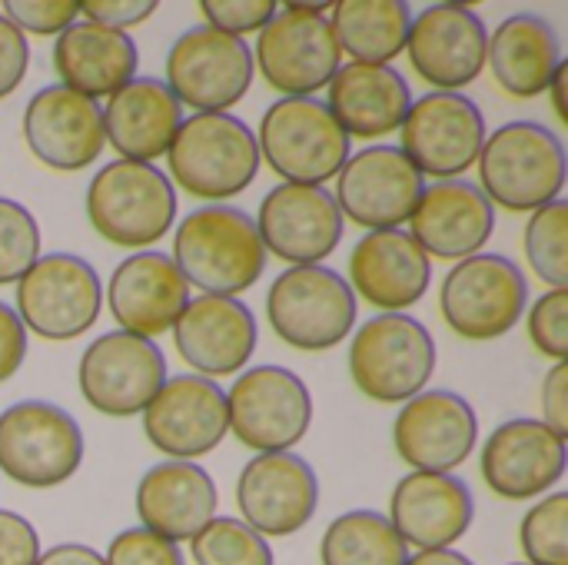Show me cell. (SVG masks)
I'll return each instance as SVG.
<instances>
[{
	"mask_svg": "<svg viewBox=\"0 0 568 565\" xmlns=\"http://www.w3.org/2000/svg\"><path fill=\"white\" fill-rule=\"evenodd\" d=\"M433 283V263L406 230H369L349 253V290L383 313L416 306Z\"/></svg>",
	"mask_w": 568,
	"mask_h": 565,
	"instance_id": "obj_28",
	"label": "cell"
},
{
	"mask_svg": "<svg viewBox=\"0 0 568 565\" xmlns=\"http://www.w3.org/2000/svg\"><path fill=\"white\" fill-rule=\"evenodd\" d=\"M386 519L419 553L453 549L476 519L473 490L453 473H409L396 483Z\"/></svg>",
	"mask_w": 568,
	"mask_h": 565,
	"instance_id": "obj_25",
	"label": "cell"
},
{
	"mask_svg": "<svg viewBox=\"0 0 568 565\" xmlns=\"http://www.w3.org/2000/svg\"><path fill=\"white\" fill-rule=\"evenodd\" d=\"M27 67H30V43H27V37L0 13V100L10 97V93L23 83Z\"/></svg>",
	"mask_w": 568,
	"mask_h": 565,
	"instance_id": "obj_46",
	"label": "cell"
},
{
	"mask_svg": "<svg viewBox=\"0 0 568 565\" xmlns=\"http://www.w3.org/2000/svg\"><path fill=\"white\" fill-rule=\"evenodd\" d=\"M546 93H552V107H556V117L568 123V63L562 60V67L556 70V77H552V83H549V90Z\"/></svg>",
	"mask_w": 568,
	"mask_h": 565,
	"instance_id": "obj_50",
	"label": "cell"
},
{
	"mask_svg": "<svg viewBox=\"0 0 568 565\" xmlns=\"http://www.w3.org/2000/svg\"><path fill=\"white\" fill-rule=\"evenodd\" d=\"M156 10V0H83L80 17L126 33V27L146 23Z\"/></svg>",
	"mask_w": 568,
	"mask_h": 565,
	"instance_id": "obj_45",
	"label": "cell"
},
{
	"mask_svg": "<svg viewBox=\"0 0 568 565\" xmlns=\"http://www.w3.org/2000/svg\"><path fill=\"white\" fill-rule=\"evenodd\" d=\"M256 77L253 50L240 37H226L213 27L183 30L166 53V87L193 113H230Z\"/></svg>",
	"mask_w": 568,
	"mask_h": 565,
	"instance_id": "obj_11",
	"label": "cell"
},
{
	"mask_svg": "<svg viewBox=\"0 0 568 565\" xmlns=\"http://www.w3.org/2000/svg\"><path fill=\"white\" fill-rule=\"evenodd\" d=\"M280 3L273 0H203L200 13L206 17V27L226 33V37H240L243 33H260L273 17H276Z\"/></svg>",
	"mask_w": 568,
	"mask_h": 565,
	"instance_id": "obj_43",
	"label": "cell"
},
{
	"mask_svg": "<svg viewBox=\"0 0 568 565\" xmlns=\"http://www.w3.org/2000/svg\"><path fill=\"white\" fill-rule=\"evenodd\" d=\"M23 356H27V330L17 320V313L7 303H0V383L17 376Z\"/></svg>",
	"mask_w": 568,
	"mask_h": 565,
	"instance_id": "obj_48",
	"label": "cell"
},
{
	"mask_svg": "<svg viewBox=\"0 0 568 565\" xmlns=\"http://www.w3.org/2000/svg\"><path fill=\"white\" fill-rule=\"evenodd\" d=\"M170 260L186 286L230 300L246 293L266 270V250L253 216L226 203H210L183 216Z\"/></svg>",
	"mask_w": 568,
	"mask_h": 565,
	"instance_id": "obj_1",
	"label": "cell"
},
{
	"mask_svg": "<svg viewBox=\"0 0 568 565\" xmlns=\"http://www.w3.org/2000/svg\"><path fill=\"white\" fill-rule=\"evenodd\" d=\"M256 233L263 250L293 263L320 266L343 240V213L326 186H273L256 213Z\"/></svg>",
	"mask_w": 568,
	"mask_h": 565,
	"instance_id": "obj_22",
	"label": "cell"
},
{
	"mask_svg": "<svg viewBox=\"0 0 568 565\" xmlns=\"http://www.w3.org/2000/svg\"><path fill=\"white\" fill-rule=\"evenodd\" d=\"M173 343L193 376L213 380L233 376L253 360L260 330L246 303L230 296H196L180 313Z\"/></svg>",
	"mask_w": 568,
	"mask_h": 565,
	"instance_id": "obj_23",
	"label": "cell"
},
{
	"mask_svg": "<svg viewBox=\"0 0 568 565\" xmlns=\"http://www.w3.org/2000/svg\"><path fill=\"white\" fill-rule=\"evenodd\" d=\"M529 340L532 346L562 363L568 356V290H549L529 310Z\"/></svg>",
	"mask_w": 568,
	"mask_h": 565,
	"instance_id": "obj_40",
	"label": "cell"
},
{
	"mask_svg": "<svg viewBox=\"0 0 568 565\" xmlns=\"http://www.w3.org/2000/svg\"><path fill=\"white\" fill-rule=\"evenodd\" d=\"M479 190L513 213H536L566 186V147L556 130L536 120H513L493 130L479 150Z\"/></svg>",
	"mask_w": 568,
	"mask_h": 565,
	"instance_id": "obj_2",
	"label": "cell"
},
{
	"mask_svg": "<svg viewBox=\"0 0 568 565\" xmlns=\"http://www.w3.org/2000/svg\"><path fill=\"white\" fill-rule=\"evenodd\" d=\"M333 3H286L260 30L253 63L283 97H313L339 70V43L329 27Z\"/></svg>",
	"mask_w": 568,
	"mask_h": 565,
	"instance_id": "obj_7",
	"label": "cell"
},
{
	"mask_svg": "<svg viewBox=\"0 0 568 565\" xmlns=\"http://www.w3.org/2000/svg\"><path fill=\"white\" fill-rule=\"evenodd\" d=\"M40 536L37 529L10 509H0V565H37Z\"/></svg>",
	"mask_w": 568,
	"mask_h": 565,
	"instance_id": "obj_44",
	"label": "cell"
},
{
	"mask_svg": "<svg viewBox=\"0 0 568 565\" xmlns=\"http://www.w3.org/2000/svg\"><path fill=\"white\" fill-rule=\"evenodd\" d=\"M479 466L499 500H536L566 476V440L539 420H509L483 443Z\"/></svg>",
	"mask_w": 568,
	"mask_h": 565,
	"instance_id": "obj_24",
	"label": "cell"
},
{
	"mask_svg": "<svg viewBox=\"0 0 568 565\" xmlns=\"http://www.w3.org/2000/svg\"><path fill=\"white\" fill-rule=\"evenodd\" d=\"M393 443L409 470L453 473L473 456L479 443V420L473 403L459 393L423 390L403 403L393 423Z\"/></svg>",
	"mask_w": 568,
	"mask_h": 565,
	"instance_id": "obj_19",
	"label": "cell"
},
{
	"mask_svg": "<svg viewBox=\"0 0 568 565\" xmlns=\"http://www.w3.org/2000/svg\"><path fill=\"white\" fill-rule=\"evenodd\" d=\"M183 123V107L170 87L156 77H133L103 107V133L120 153V160L153 163L166 157L176 130Z\"/></svg>",
	"mask_w": 568,
	"mask_h": 565,
	"instance_id": "obj_31",
	"label": "cell"
},
{
	"mask_svg": "<svg viewBox=\"0 0 568 565\" xmlns=\"http://www.w3.org/2000/svg\"><path fill=\"white\" fill-rule=\"evenodd\" d=\"M83 463V430L57 403L20 400L0 413V470L27 490L63 486Z\"/></svg>",
	"mask_w": 568,
	"mask_h": 565,
	"instance_id": "obj_8",
	"label": "cell"
},
{
	"mask_svg": "<svg viewBox=\"0 0 568 565\" xmlns=\"http://www.w3.org/2000/svg\"><path fill=\"white\" fill-rule=\"evenodd\" d=\"M509 565H529V563H509Z\"/></svg>",
	"mask_w": 568,
	"mask_h": 565,
	"instance_id": "obj_52",
	"label": "cell"
},
{
	"mask_svg": "<svg viewBox=\"0 0 568 565\" xmlns=\"http://www.w3.org/2000/svg\"><path fill=\"white\" fill-rule=\"evenodd\" d=\"M103 306V286L97 270L73 253L40 256L17 280V320L40 340L63 343L83 336Z\"/></svg>",
	"mask_w": 568,
	"mask_h": 565,
	"instance_id": "obj_13",
	"label": "cell"
},
{
	"mask_svg": "<svg viewBox=\"0 0 568 565\" xmlns=\"http://www.w3.org/2000/svg\"><path fill=\"white\" fill-rule=\"evenodd\" d=\"M230 433L256 453H290L313 426L310 386L286 366H253L226 390Z\"/></svg>",
	"mask_w": 568,
	"mask_h": 565,
	"instance_id": "obj_12",
	"label": "cell"
},
{
	"mask_svg": "<svg viewBox=\"0 0 568 565\" xmlns=\"http://www.w3.org/2000/svg\"><path fill=\"white\" fill-rule=\"evenodd\" d=\"M3 17L27 37H60L67 27L77 23L80 3L77 0H7Z\"/></svg>",
	"mask_w": 568,
	"mask_h": 565,
	"instance_id": "obj_41",
	"label": "cell"
},
{
	"mask_svg": "<svg viewBox=\"0 0 568 565\" xmlns=\"http://www.w3.org/2000/svg\"><path fill=\"white\" fill-rule=\"evenodd\" d=\"M190 556L196 565H276L270 543L233 516H213L190 539Z\"/></svg>",
	"mask_w": 568,
	"mask_h": 565,
	"instance_id": "obj_36",
	"label": "cell"
},
{
	"mask_svg": "<svg viewBox=\"0 0 568 565\" xmlns=\"http://www.w3.org/2000/svg\"><path fill=\"white\" fill-rule=\"evenodd\" d=\"M23 140L30 153L57 173L87 170L106 143L103 107L63 83H50L23 107Z\"/></svg>",
	"mask_w": 568,
	"mask_h": 565,
	"instance_id": "obj_21",
	"label": "cell"
},
{
	"mask_svg": "<svg viewBox=\"0 0 568 565\" xmlns=\"http://www.w3.org/2000/svg\"><path fill=\"white\" fill-rule=\"evenodd\" d=\"M87 216L106 243L146 250L173 230L176 190L153 163L113 160L87 186Z\"/></svg>",
	"mask_w": 568,
	"mask_h": 565,
	"instance_id": "obj_4",
	"label": "cell"
},
{
	"mask_svg": "<svg viewBox=\"0 0 568 565\" xmlns=\"http://www.w3.org/2000/svg\"><path fill=\"white\" fill-rule=\"evenodd\" d=\"M406 565H476L469 556L456 553V549H433V553H416L409 556Z\"/></svg>",
	"mask_w": 568,
	"mask_h": 565,
	"instance_id": "obj_51",
	"label": "cell"
},
{
	"mask_svg": "<svg viewBox=\"0 0 568 565\" xmlns=\"http://www.w3.org/2000/svg\"><path fill=\"white\" fill-rule=\"evenodd\" d=\"M106 303L123 333L153 340L176 326L190 303V286L166 253L136 250L113 270Z\"/></svg>",
	"mask_w": 568,
	"mask_h": 565,
	"instance_id": "obj_27",
	"label": "cell"
},
{
	"mask_svg": "<svg viewBox=\"0 0 568 565\" xmlns=\"http://www.w3.org/2000/svg\"><path fill=\"white\" fill-rule=\"evenodd\" d=\"M323 565H406L409 546L376 509H349L336 516L320 543Z\"/></svg>",
	"mask_w": 568,
	"mask_h": 565,
	"instance_id": "obj_35",
	"label": "cell"
},
{
	"mask_svg": "<svg viewBox=\"0 0 568 565\" xmlns=\"http://www.w3.org/2000/svg\"><path fill=\"white\" fill-rule=\"evenodd\" d=\"M426 176L406 160L399 147L376 143L349 153L343 170L336 173V206L343 220H353L366 230H399L419 196Z\"/></svg>",
	"mask_w": 568,
	"mask_h": 565,
	"instance_id": "obj_16",
	"label": "cell"
},
{
	"mask_svg": "<svg viewBox=\"0 0 568 565\" xmlns=\"http://www.w3.org/2000/svg\"><path fill=\"white\" fill-rule=\"evenodd\" d=\"M559 440H568V363H556L542 380V420Z\"/></svg>",
	"mask_w": 568,
	"mask_h": 565,
	"instance_id": "obj_47",
	"label": "cell"
},
{
	"mask_svg": "<svg viewBox=\"0 0 568 565\" xmlns=\"http://www.w3.org/2000/svg\"><path fill=\"white\" fill-rule=\"evenodd\" d=\"M439 350L433 333L406 313L366 320L349 343V376L373 403H409L433 380Z\"/></svg>",
	"mask_w": 568,
	"mask_h": 565,
	"instance_id": "obj_5",
	"label": "cell"
},
{
	"mask_svg": "<svg viewBox=\"0 0 568 565\" xmlns=\"http://www.w3.org/2000/svg\"><path fill=\"white\" fill-rule=\"evenodd\" d=\"M77 383L90 410L126 420L143 413L166 383V356L153 340L113 330L83 350Z\"/></svg>",
	"mask_w": 568,
	"mask_h": 565,
	"instance_id": "obj_14",
	"label": "cell"
},
{
	"mask_svg": "<svg viewBox=\"0 0 568 565\" xmlns=\"http://www.w3.org/2000/svg\"><path fill=\"white\" fill-rule=\"evenodd\" d=\"M166 160L170 183L210 203L240 196L260 173L256 133L233 113H193L183 120Z\"/></svg>",
	"mask_w": 568,
	"mask_h": 565,
	"instance_id": "obj_3",
	"label": "cell"
},
{
	"mask_svg": "<svg viewBox=\"0 0 568 565\" xmlns=\"http://www.w3.org/2000/svg\"><path fill=\"white\" fill-rule=\"evenodd\" d=\"M399 133V150L423 176L459 180L479 160L486 143V117L466 93L433 90L413 100Z\"/></svg>",
	"mask_w": 568,
	"mask_h": 565,
	"instance_id": "obj_15",
	"label": "cell"
},
{
	"mask_svg": "<svg viewBox=\"0 0 568 565\" xmlns=\"http://www.w3.org/2000/svg\"><path fill=\"white\" fill-rule=\"evenodd\" d=\"M40 260V223L17 203L0 196V286L17 283Z\"/></svg>",
	"mask_w": 568,
	"mask_h": 565,
	"instance_id": "obj_39",
	"label": "cell"
},
{
	"mask_svg": "<svg viewBox=\"0 0 568 565\" xmlns=\"http://www.w3.org/2000/svg\"><path fill=\"white\" fill-rule=\"evenodd\" d=\"M136 43L93 20H77L53 43V70L63 87L97 100L113 97L136 77Z\"/></svg>",
	"mask_w": 568,
	"mask_h": 565,
	"instance_id": "obj_33",
	"label": "cell"
},
{
	"mask_svg": "<svg viewBox=\"0 0 568 565\" xmlns=\"http://www.w3.org/2000/svg\"><path fill=\"white\" fill-rule=\"evenodd\" d=\"M526 256L542 283L552 290L568 286V203L552 200L526 223Z\"/></svg>",
	"mask_w": 568,
	"mask_h": 565,
	"instance_id": "obj_37",
	"label": "cell"
},
{
	"mask_svg": "<svg viewBox=\"0 0 568 565\" xmlns=\"http://www.w3.org/2000/svg\"><path fill=\"white\" fill-rule=\"evenodd\" d=\"M106 565H183V553L176 543L143 529V526H133V529H123L110 539L106 546Z\"/></svg>",
	"mask_w": 568,
	"mask_h": 565,
	"instance_id": "obj_42",
	"label": "cell"
},
{
	"mask_svg": "<svg viewBox=\"0 0 568 565\" xmlns=\"http://www.w3.org/2000/svg\"><path fill=\"white\" fill-rule=\"evenodd\" d=\"M260 160L296 186H323L349 160V137L316 97H283L266 107L256 133Z\"/></svg>",
	"mask_w": 568,
	"mask_h": 565,
	"instance_id": "obj_6",
	"label": "cell"
},
{
	"mask_svg": "<svg viewBox=\"0 0 568 565\" xmlns=\"http://www.w3.org/2000/svg\"><path fill=\"white\" fill-rule=\"evenodd\" d=\"M529 303V283L523 270L499 253H476L459 260L439 290V310L446 326L469 340L489 343L516 330Z\"/></svg>",
	"mask_w": 568,
	"mask_h": 565,
	"instance_id": "obj_10",
	"label": "cell"
},
{
	"mask_svg": "<svg viewBox=\"0 0 568 565\" xmlns=\"http://www.w3.org/2000/svg\"><path fill=\"white\" fill-rule=\"evenodd\" d=\"M486 63L509 97L532 100L549 90L562 67V40L546 17L513 13L489 33Z\"/></svg>",
	"mask_w": 568,
	"mask_h": 565,
	"instance_id": "obj_32",
	"label": "cell"
},
{
	"mask_svg": "<svg viewBox=\"0 0 568 565\" xmlns=\"http://www.w3.org/2000/svg\"><path fill=\"white\" fill-rule=\"evenodd\" d=\"M496 230V206L469 180H436L409 216V236L433 260H466L483 253Z\"/></svg>",
	"mask_w": 568,
	"mask_h": 565,
	"instance_id": "obj_26",
	"label": "cell"
},
{
	"mask_svg": "<svg viewBox=\"0 0 568 565\" xmlns=\"http://www.w3.org/2000/svg\"><path fill=\"white\" fill-rule=\"evenodd\" d=\"M489 30L483 17L463 3H433L423 13H413L406 37L413 70L446 93H463L486 70Z\"/></svg>",
	"mask_w": 568,
	"mask_h": 565,
	"instance_id": "obj_20",
	"label": "cell"
},
{
	"mask_svg": "<svg viewBox=\"0 0 568 565\" xmlns=\"http://www.w3.org/2000/svg\"><path fill=\"white\" fill-rule=\"evenodd\" d=\"M329 27L353 63H389L406 50L413 10L403 0H343L329 7Z\"/></svg>",
	"mask_w": 568,
	"mask_h": 565,
	"instance_id": "obj_34",
	"label": "cell"
},
{
	"mask_svg": "<svg viewBox=\"0 0 568 565\" xmlns=\"http://www.w3.org/2000/svg\"><path fill=\"white\" fill-rule=\"evenodd\" d=\"M216 483L200 463L163 460L136 483V516L143 529L176 546L190 543L216 516Z\"/></svg>",
	"mask_w": 568,
	"mask_h": 565,
	"instance_id": "obj_29",
	"label": "cell"
},
{
	"mask_svg": "<svg viewBox=\"0 0 568 565\" xmlns=\"http://www.w3.org/2000/svg\"><path fill=\"white\" fill-rule=\"evenodd\" d=\"M37 565H106V563H103V556H100L97 549H90V546H83V543H60V546H53V549L40 553Z\"/></svg>",
	"mask_w": 568,
	"mask_h": 565,
	"instance_id": "obj_49",
	"label": "cell"
},
{
	"mask_svg": "<svg viewBox=\"0 0 568 565\" xmlns=\"http://www.w3.org/2000/svg\"><path fill=\"white\" fill-rule=\"evenodd\" d=\"M529 565H568V493L542 496L519 526Z\"/></svg>",
	"mask_w": 568,
	"mask_h": 565,
	"instance_id": "obj_38",
	"label": "cell"
},
{
	"mask_svg": "<svg viewBox=\"0 0 568 565\" xmlns=\"http://www.w3.org/2000/svg\"><path fill=\"white\" fill-rule=\"evenodd\" d=\"M266 320L286 346L323 353L353 333L356 293L336 270L290 266L266 293Z\"/></svg>",
	"mask_w": 568,
	"mask_h": 565,
	"instance_id": "obj_9",
	"label": "cell"
},
{
	"mask_svg": "<svg viewBox=\"0 0 568 565\" xmlns=\"http://www.w3.org/2000/svg\"><path fill=\"white\" fill-rule=\"evenodd\" d=\"M323 103L349 140H376L403 127L413 90L393 63H346L333 73Z\"/></svg>",
	"mask_w": 568,
	"mask_h": 565,
	"instance_id": "obj_30",
	"label": "cell"
},
{
	"mask_svg": "<svg viewBox=\"0 0 568 565\" xmlns=\"http://www.w3.org/2000/svg\"><path fill=\"white\" fill-rule=\"evenodd\" d=\"M236 506L253 533L263 539H286L316 516V470L296 453H260L236 480Z\"/></svg>",
	"mask_w": 568,
	"mask_h": 565,
	"instance_id": "obj_18",
	"label": "cell"
},
{
	"mask_svg": "<svg viewBox=\"0 0 568 565\" xmlns=\"http://www.w3.org/2000/svg\"><path fill=\"white\" fill-rule=\"evenodd\" d=\"M143 433L166 460H200L213 453L226 433V393L203 376H166L160 393L143 410Z\"/></svg>",
	"mask_w": 568,
	"mask_h": 565,
	"instance_id": "obj_17",
	"label": "cell"
}]
</instances>
